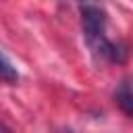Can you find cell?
Masks as SVG:
<instances>
[{
  "instance_id": "6da1fadb",
  "label": "cell",
  "mask_w": 133,
  "mask_h": 133,
  "mask_svg": "<svg viewBox=\"0 0 133 133\" xmlns=\"http://www.w3.org/2000/svg\"><path fill=\"white\" fill-rule=\"evenodd\" d=\"M81 8V27H83V35L85 42L89 46V50L112 62V64H123L129 58V46L125 42H112L106 35V25H108V15L106 10L96 2V0H79Z\"/></svg>"
},
{
  "instance_id": "7a4b0ae2",
  "label": "cell",
  "mask_w": 133,
  "mask_h": 133,
  "mask_svg": "<svg viewBox=\"0 0 133 133\" xmlns=\"http://www.w3.org/2000/svg\"><path fill=\"white\" fill-rule=\"evenodd\" d=\"M114 102L133 121V77H127L118 83V87L114 89Z\"/></svg>"
},
{
  "instance_id": "3957f363",
  "label": "cell",
  "mask_w": 133,
  "mask_h": 133,
  "mask_svg": "<svg viewBox=\"0 0 133 133\" xmlns=\"http://www.w3.org/2000/svg\"><path fill=\"white\" fill-rule=\"evenodd\" d=\"M0 81H4V83L19 81V71L15 69V64L8 60V56L4 52H0Z\"/></svg>"
}]
</instances>
